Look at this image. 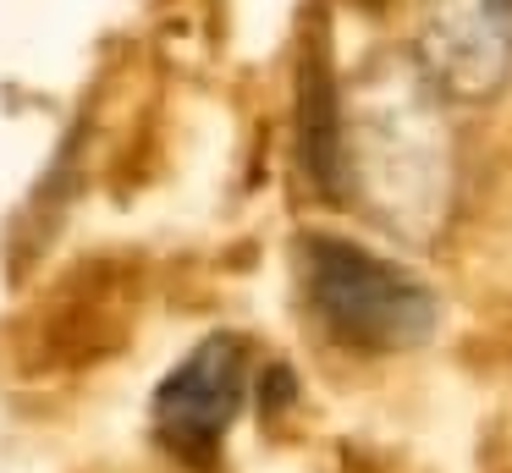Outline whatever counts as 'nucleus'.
I'll use <instances>...</instances> for the list:
<instances>
[{"instance_id":"nucleus-4","label":"nucleus","mask_w":512,"mask_h":473,"mask_svg":"<svg viewBox=\"0 0 512 473\" xmlns=\"http://www.w3.org/2000/svg\"><path fill=\"white\" fill-rule=\"evenodd\" d=\"M369 6H380V0H369Z\"/></svg>"},{"instance_id":"nucleus-1","label":"nucleus","mask_w":512,"mask_h":473,"mask_svg":"<svg viewBox=\"0 0 512 473\" xmlns=\"http://www.w3.org/2000/svg\"><path fill=\"white\" fill-rule=\"evenodd\" d=\"M298 275L314 319L347 352H408L435 330V292L402 264L358 248L331 231H309L298 242Z\"/></svg>"},{"instance_id":"nucleus-2","label":"nucleus","mask_w":512,"mask_h":473,"mask_svg":"<svg viewBox=\"0 0 512 473\" xmlns=\"http://www.w3.org/2000/svg\"><path fill=\"white\" fill-rule=\"evenodd\" d=\"M248 385V347L232 330L204 336L166 380L155 385V435L171 457L210 462L243 407Z\"/></svg>"},{"instance_id":"nucleus-3","label":"nucleus","mask_w":512,"mask_h":473,"mask_svg":"<svg viewBox=\"0 0 512 473\" xmlns=\"http://www.w3.org/2000/svg\"><path fill=\"white\" fill-rule=\"evenodd\" d=\"M298 160L314 193L331 198L342 187V116H336V83L325 50H309L298 77Z\"/></svg>"}]
</instances>
